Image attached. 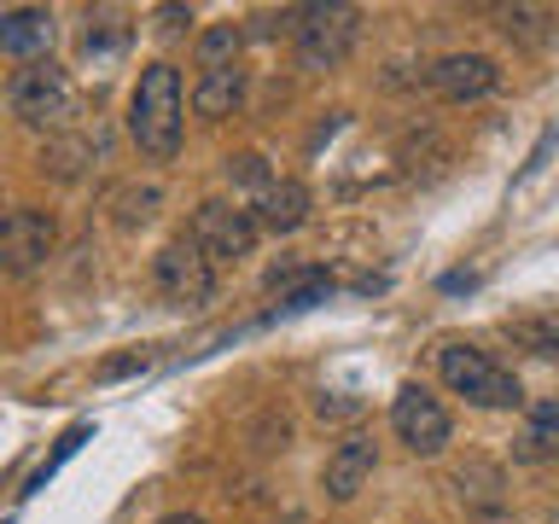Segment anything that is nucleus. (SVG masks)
<instances>
[{"label":"nucleus","instance_id":"obj_1","mask_svg":"<svg viewBox=\"0 0 559 524\" xmlns=\"http://www.w3.org/2000/svg\"><path fill=\"white\" fill-rule=\"evenodd\" d=\"M181 117H187V94H181V70L169 59H157L140 70L134 94H129V140L140 146V157L169 164L181 152Z\"/></svg>","mask_w":559,"mask_h":524},{"label":"nucleus","instance_id":"obj_2","mask_svg":"<svg viewBox=\"0 0 559 524\" xmlns=\"http://www.w3.org/2000/svg\"><path fill=\"white\" fill-rule=\"evenodd\" d=\"M437 373H443V384L454 396H466L472 408H519V402H524L519 373H513V367H501L478 344H461V338L437 344Z\"/></svg>","mask_w":559,"mask_h":524},{"label":"nucleus","instance_id":"obj_3","mask_svg":"<svg viewBox=\"0 0 559 524\" xmlns=\"http://www.w3.org/2000/svg\"><path fill=\"white\" fill-rule=\"evenodd\" d=\"M7 105L24 129H70V122H76V82H70L64 64L35 59L12 76Z\"/></svg>","mask_w":559,"mask_h":524},{"label":"nucleus","instance_id":"obj_4","mask_svg":"<svg viewBox=\"0 0 559 524\" xmlns=\"http://www.w3.org/2000/svg\"><path fill=\"white\" fill-rule=\"evenodd\" d=\"M292 41H297V64L304 70H338L361 41V7H344V0L297 7Z\"/></svg>","mask_w":559,"mask_h":524},{"label":"nucleus","instance_id":"obj_5","mask_svg":"<svg viewBox=\"0 0 559 524\" xmlns=\"http://www.w3.org/2000/svg\"><path fill=\"white\" fill-rule=\"evenodd\" d=\"M257 216H251V204H239V199H204L199 210H192V222H187V239L199 245V251L210 262H239V257H251L257 251Z\"/></svg>","mask_w":559,"mask_h":524},{"label":"nucleus","instance_id":"obj_6","mask_svg":"<svg viewBox=\"0 0 559 524\" xmlns=\"http://www.w3.org/2000/svg\"><path fill=\"white\" fill-rule=\"evenodd\" d=\"M52 245H59V222H52L47 210H35V204L0 210V269L7 274H17V279L41 274Z\"/></svg>","mask_w":559,"mask_h":524},{"label":"nucleus","instance_id":"obj_7","mask_svg":"<svg viewBox=\"0 0 559 524\" xmlns=\"http://www.w3.org/2000/svg\"><path fill=\"white\" fill-rule=\"evenodd\" d=\"M391 431L408 443V454L437 461V454L449 449V437H454V419H449V408L426 391V384H402V391L391 396Z\"/></svg>","mask_w":559,"mask_h":524},{"label":"nucleus","instance_id":"obj_8","mask_svg":"<svg viewBox=\"0 0 559 524\" xmlns=\"http://www.w3.org/2000/svg\"><path fill=\"white\" fill-rule=\"evenodd\" d=\"M152 286L164 291L169 303L199 309V303H210V297H216V262H210L199 245L181 234V239H169L164 251L152 257Z\"/></svg>","mask_w":559,"mask_h":524},{"label":"nucleus","instance_id":"obj_9","mask_svg":"<svg viewBox=\"0 0 559 524\" xmlns=\"http://www.w3.org/2000/svg\"><path fill=\"white\" fill-rule=\"evenodd\" d=\"M431 94L449 99V105H472V99H489L501 87V64L489 52H443L431 70H426Z\"/></svg>","mask_w":559,"mask_h":524},{"label":"nucleus","instance_id":"obj_10","mask_svg":"<svg viewBox=\"0 0 559 524\" xmlns=\"http://www.w3.org/2000/svg\"><path fill=\"white\" fill-rule=\"evenodd\" d=\"M373 466H379V443H373L367 431H349L344 443L326 454V478H321V484H326V501H338V507L356 501L361 484L373 478Z\"/></svg>","mask_w":559,"mask_h":524},{"label":"nucleus","instance_id":"obj_11","mask_svg":"<svg viewBox=\"0 0 559 524\" xmlns=\"http://www.w3.org/2000/svg\"><path fill=\"white\" fill-rule=\"evenodd\" d=\"M52 35H59V24H52L47 7H7L0 12V52H12V59L35 64L52 47Z\"/></svg>","mask_w":559,"mask_h":524},{"label":"nucleus","instance_id":"obj_12","mask_svg":"<svg viewBox=\"0 0 559 524\" xmlns=\"http://www.w3.org/2000/svg\"><path fill=\"white\" fill-rule=\"evenodd\" d=\"M309 210H314L309 187L304 181H286V175H280L262 199H251V216H257L262 234H297V227L309 222Z\"/></svg>","mask_w":559,"mask_h":524},{"label":"nucleus","instance_id":"obj_13","mask_svg":"<svg viewBox=\"0 0 559 524\" xmlns=\"http://www.w3.org/2000/svg\"><path fill=\"white\" fill-rule=\"evenodd\" d=\"M501 466H489V461H466L461 472H454V496H461V507H466V513H501Z\"/></svg>","mask_w":559,"mask_h":524},{"label":"nucleus","instance_id":"obj_14","mask_svg":"<svg viewBox=\"0 0 559 524\" xmlns=\"http://www.w3.org/2000/svg\"><path fill=\"white\" fill-rule=\"evenodd\" d=\"M513 454H519V461H554V454H559V396L531 402V419H524Z\"/></svg>","mask_w":559,"mask_h":524},{"label":"nucleus","instance_id":"obj_15","mask_svg":"<svg viewBox=\"0 0 559 524\" xmlns=\"http://www.w3.org/2000/svg\"><path fill=\"white\" fill-rule=\"evenodd\" d=\"M245 105V70L234 64V70H216V76H199V87H192V111L199 117H234Z\"/></svg>","mask_w":559,"mask_h":524},{"label":"nucleus","instance_id":"obj_16","mask_svg":"<svg viewBox=\"0 0 559 524\" xmlns=\"http://www.w3.org/2000/svg\"><path fill=\"white\" fill-rule=\"evenodd\" d=\"M99 152H105V129L94 122V129H76L70 140H52V146H47V169L70 181V175H82V169L94 164Z\"/></svg>","mask_w":559,"mask_h":524},{"label":"nucleus","instance_id":"obj_17","mask_svg":"<svg viewBox=\"0 0 559 524\" xmlns=\"http://www.w3.org/2000/svg\"><path fill=\"white\" fill-rule=\"evenodd\" d=\"M239 47H245V29L239 24H210L199 35V47H192V59H199L204 76H216V70H234L239 64Z\"/></svg>","mask_w":559,"mask_h":524},{"label":"nucleus","instance_id":"obj_18","mask_svg":"<svg viewBox=\"0 0 559 524\" xmlns=\"http://www.w3.org/2000/svg\"><path fill=\"white\" fill-rule=\"evenodd\" d=\"M87 437H94V426H70V431L59 437V449H52L47 461H41V466L29 472V489H24V496H35V489H47V478H52V472H59V466L70 461V454H76V449L87 443Z\"/></svg>","mask_w":559,"mask_h":524},{"label":"nucleus","instance_id":"obj_19","mask_svg":"<svg viewBox=\"0 0 559 524\" xmlns=\"http://www.w3.org/2000/svg\"><path fill=\"white\" fill-rule=\"evenodd\" d=\"M227 181H234V187H251V199H262V192L274 187V175H269V164H262L257 152H239V157H227Z\"/></svg>","mask_w":559,"mask_h":524},{"label":"nucleus","instance_id":"obj_20","mask_svg":"<svg viewBox=\"0 0 559 524\" xmlns=\"http://www.w3.org/2000/svg\"><path fill=\"white\" fill-rule=\"evenodd\" d=\"M326 269H314V262H274L269 274H262V286L280 291V297H292L297 286H309V279H321Z\"/></svg>","mask_w":559,"mask_h":524},{"label":"nucleus","instance_id":"obj_21","mask_svg":"<svg viewBox=\"0 0 559 524\" xmlns=\"http://www.w3.org/2000/svg\"><path fill=\"white\" fill-rule=\"evenodd\" d=\"M157 199H164L157 187H122V192H117V222H122V227L146 222L152 210H157Z\"/></svg>","mask_w":559,"mask_h":524},{"label":"nucleus","instance_id":"obj_22","mask_svg":"<svg viewBox=\"0 0 559 524\" xmlns=\"http://www.w3.org/2000/svg\"><path fill=\"white\" fill-rule=\"evenodd\" d=\"M519 338L531 344L536 356L559 361V314H542V321H524V326H519Z\"/></svg>","mask_w":559,"mask_h":524},{"label":"nucleus","instance_id":"obj_23","mask_svg":"<svg viewBox=\"0 0 559 524\" xmlns=\"http://www.w3.org/2000/svg\"><path fill=\"white\" fill-rule=\"evenodd\" d=\"M326 297H332V274L309 279V286H297L292 297H280V309H274V314H304V309H314V303H326Z\"/></svg>","mask_w":559,"mask_h":524},{"label":"nucleus","instance_id":"obj_24","mask_svg":"<svg viewBox=\"0 0 559 524\" xmlns=\"http://www.w3.org/2000/svg\"><path fill=\"white\" fill-rule=\"evenodd\" d=\"M314 414H321V419H356L361 402L356 396H321V402H314Z\"/></svg>","mask_w":559,"mask_h":524},{"label":"nucleus","instance_id":"obj_25","mask_svg":"<svg viewBox=\"0 0 559 524\" xmlns=\"http://www.w3.org/2000/svg\"><path fill=\"white\" fill-rule=\"evenodd\" d=\"M157 17H164V29H181L192 24V7H157Z\"/></svg>","mask_w":559,"mask_h":524},{"label":"nucleus","instance_id":"obj_26","mask_svg":"<svg viewBox=\"0 0 559 524\" xmlns=\"http://www.w3.org/2000/svg\"><path fill=\"white\" fill-rule=\"evenodd\" d=\"M134 367H146L140 356H122V361H105V379H122V373H134Z\"/></svg>","mask_w":559,"mask_h":524},{"label":"nucleus","instance_id":"obj_27","mask_svg":"<svg viewBox=\"0 0 559 524\" xmlns=\"http://www.w3.org/2000/svg\"><path fill=\"white\" fill-rule=\"evenodd\" d=\"M478 286V274H443V291H472Z\"/></svg>","mask_w":559,"mask_h":524},{"label":"nucleus","instance_id":"obj_28","mask_svg":"<svg viewBox=\"0 0 559 524\" xmlns=\"http://www.w3.org/2000/svg\"><path fill=\"white\" fill-rule=\"evenodd\" d=\"M157 524H210V519H199V513H169V519H157Z\"/></svg>","mask_w":559,"mask_h":524}]
</instances>
